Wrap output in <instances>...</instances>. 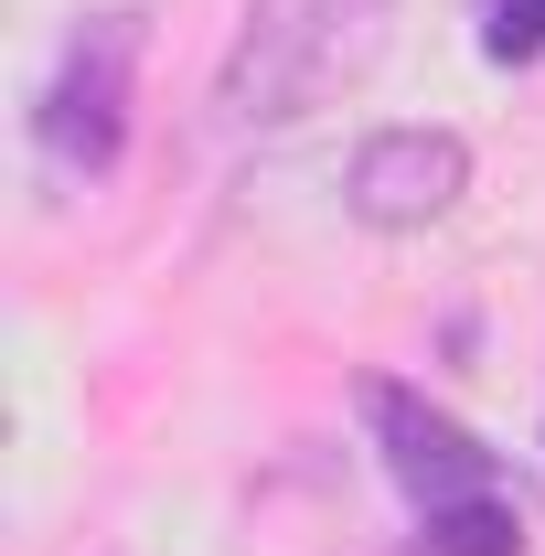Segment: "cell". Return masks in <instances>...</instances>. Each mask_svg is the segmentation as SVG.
<instances>
[{
	"instance_id": "6da1fadb",
	"label": "cell",
	"mask_w": 545,
	"mask_h": 556,
	"mask_svg": "<svg viewBox=\"0 0 545 556\" xmlns=\"http://www.w3.org/2000/svg\"><path fill=\"white\" fill-rule=\"evenodd\" d=\"M396 54V0H246L225 65H214V129L268 139L300 129L310 108L353 97Z\"/></svg>"
},
{
	"instance_id": "277c9868",
	"label": "cell",
	"mask_w": 545,
	"mask_h": 556,
	"mask_svg": "<svg viewBox=\"0 0 545 556\" xmlns=\"http://www.w3.org/2000/svg\"><path fill=\"white\" fill-rule=\"evenodd\" d=\"M471 193V139L460 129H375L353 150V172H342V204L353 225H375V236H417V225H439V214Z\"/></svg>"
},
{
	"instance_id": "5b68a950",
	"label": "cell",
	"mask_w": 545,
	"mask_h": 556,
	"mask_svg": "<svg viewBox=\"0 0 545 556\" xmlns=\"http://www.w3.org/2000/svg\"><path fill=\"white\" fill-rule=\"evenodd\" d=\"M481 54L492 65H535L545 54V0H481Z\"/></svg>"
},
{
	"instance_id": "7a4b0ae2",
	"label": "cell",
	"mask_w": 545,
	"mask_h": 556,
	"mask_svg": "<svg viewBox=\"0 0 545 556\" xmlns=\"http://www.w3.org/2000/svg\"><path fill=\"white\" fill-rule=\"evenodd\" d=\"M364 417H375V450H385L396 492H407L417 525H428V556H524V503L503 492V460L439 396L375 375L364 386Z\"/></svg>"
},
{
	"instance_id": "3957f363",
	"label": "cell",
	"mask_w": 545,
	"mask_h": 556,
	"mask_svg": "<svg viewBox=\"0 0 545 556\" xmlns=\"http://www.w3.org/2000/svg\"><path fill=\"white\" fill-rule=\"evenodd\" d=\"M139 43H150V11H139V0H107V11H86V22L65 33V54H54V75H43V97H33V150H43L54 182L118 172Z\"/></svg>"
}]
</instances>
